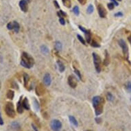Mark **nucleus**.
<instances>
[{"label": "nucleus", "mask_w": 131, "mask_h": 131, "mask_svg": "<svg viewBox=\"0 0 131 131\" xmlns=\"http://www.w3.org/2000/svg\"><path fill=\"white\" fill-rule=\"evenodd\" d=\"M34 64V61L33 58L29 55L28 54L23 52L21 55V65L25 68L30 69Z\"/></svg>", "instance_id": "nucleus-1"}, {"label": "nucleus", "mask_w": 131, "mask_h": 131, "mask_svg": "<svg viewBox=\"0 0 131 131\" xmlns=\"http://www.w3.org/2000/svg\"><path fill=\"white\" fill-rule=\"evenodd\" d=\"M5 111L6 115L10 117H15V107L12 103L11 102H8L5 106Z\"/></svg>", "instance_id": "nucleus-2"}, {"label": "nucleus", "mask_w": 131, "mask_h": 131, "mask_svg": "<svg viewBox=\"0 0 131 131\" xmlns=\"http://www.w3.org/2000/svg\"><path fill=\"white\" fill-rule=\"evenodd\" d=\"M93 62H94V65L97 71V72H100L101 71V59L100 56L97 55L96 53H93Z\"/></svg>", "instance_id": "nucleus-3"}, {"label": "nucleus", "mask_w": 131, "mask_h": 131, "mask_svg": "<svg viewBox=\"0 0 131 131\" xmlns=\"http://www.w3.org/2000/svg\"><path fill=\"white\" fill-rule=\"evenodd\" d=\"M119 45L121 47L122 51H123V53H124V55L126 58V59L128 58V47L126 45V42L123 39H120L119 40Z\"/></svg>", "instance_id": "nucleus-4"}, {"label": "nucleus", "mask_w": 131, "mask_h": 131, "mask_svg": "<svg viewBox=\"0 0 131 131\" xmlns=\"http://www.w3.org/2000/svg\"><path fill=\"white\" fill-rule=\"evenodd\" d=\"M51 128L54 131H60L62 128V124L58 120H54L51 122Z\"/></svg>", "instance_id": "nucleus-5"}, {"label": "nucleus", "mask_w": 131, "mask_h": 131, "mask_svg": "<svg viewBox=\"0 0 131 131\" xmlns=\"http://www.w3.org/2000/svg\"><path fill=\"white\" fill-rule=\"evenodd\" d=\"M104 104V100L101 97L95 96L93 98V105L94 106V108H96V106H97L100 104Z\"/></svg>", "instance_id": "nucleus-6"}, {"label": "nucleus", "mask_w": 131, "mask_h": 131, "mask_svg": "<svg viewBox=\"0 0 131 131\" xmlns=\"http://www.w3.org/2000/svg\"><path fill=\"white\" fill-rule=\"evenodd\" d=\"M68 83L71 88L75 89L77 86V81L74 76H69L68 78Z\"/></svg>", "instance_id": "nucleus-7"}, {"label": "nucleus", "mask_w": 131, "mask_h": 131, "mask_svg": "<svg viewBox=\"0 0 131 131\" xmlns=\"http://www.w3.org/2000/svg\"><path fill=\"white\" fill-rule=\"evenodd\" d=\"M97 10H98V13L99 15L102 18H104L106 16V9L102 6V5L99 4L97 6Z\"/></svg>", "instance_id": "nucleus-8"}, {"label": "nucleus", "mask_w": 131, "mask_h": 131, "mask_svg": "<svg viewBox=\"0 0 131 131\" xmlns=\"http://www.w3.org/2000/svg\"><path fill=\"white\" fill-rule=\"evenodd\" d=\"M19 7L21 10L23 12H27L28 9V1L26 0H21L19 2Z\"/></svg>", "instance_id": "nucleus-9"}, {"label": "nucleus", "mask_w": 131, "mask_h": 131, "mask_svg": "<svg viewBox=\"0 0 131 131\" xmlns=\"http://www.w3.org/2000/svg\"><path fill=\"white\" fill-rule=\"evenodd\" d=\"M45 88L42 85H39L36 88V93L38 96H41L45 93Z\"/></svg>", "instance_id": "nucleus-10"}, {"label": "nucleus", "mask_w": 131, "mask_h": 131, "mask_svg": "<svg viewBox=\"0 0 131 131\" xmlns=\"http://www.w3.org/2000/svg\"><path fill=\"white\" fill-rule=\"evenodd\" d=\"M51 77L50 75L49 74H46V75L44 76V78H43V83L46 86H50L51 84Z\"/></svg>", "instance_id": "nucleus-11"}, {"label": "nucleus", "mask_w": 131, "mask_h": 131, "mask_svg": "<svg viewBox=\"0 0 131 131\" xmlns=\"http://www.w3.org/2000/svg\"><path fill=\"white\" fill-rule=\"evenodd\" d=\"M95 109H96V115H100L101 113H102V111H103V104L96 106V108H95Z\"/></svg>", "instance_id": "nucleus-12"}, {"label": "nucleus", "mask_w": 131, "mask_h": 131, "mask_svg": "<svg viewBox=\"0 0 131 131\" xmlns=\"http://www.w3.org/2000/svg\"><path fill=\"white\" fill-rule=\"evenodd\" d=\"M22 104H23V108L25 109H26V110H29L30 109V104H29V102H28V100L27 97L24 98V100L22 102Z\"/></svg>", "instance_id": "nucleus-13"}, {"label": "nucleus", "mask_w": 131, "mask_h": 131, "mask_svg": "<svg viewBox=\"0 0 131 131\" xmlns=\"http://www.w3.org/2000/svg\"><path fill=\"white\" fill-rule=\"evenodd\" d=\"M23 104H22V102H21V100L19 101L18 104H17V112L19 113H22L23 112Z\"/></svg>", "instance_id": "nucleus-14"}, {"label": "nucleus", "mask_w": 131, "mask_h": 131, "mask_svg": "<svg viewBox=\"0 0 131 131\" xmlns=\"http://www.w3.org/2000/svg\"><path fill=\"white\" fill-rule=\"evenodd\" d=\"M12 25H13V30H15L16 33H17L19 31V29H20L19 24L17 21H13L12 22Z\"/></svg>", "instance_id": "nucleus-15"}, {"label": "nucleus", "mask_w": 131, "mask_h": 131, "mask_svg": "<svg viewBox=\"0 0 131 131\" xmlns=\"http://www.w3.org/2000/svg\"><path fill=\"white\" fill-rule=\"evenodd\" d=\"M105 54H106V55H105V59H104V65L105 66H108V64H109V63H110L109 55H108L107 51H105Z\"/></svg>", "instance_id": "nucleus-16"}, {"label": "nucleus", "mask_w": 131, "mask_h": 131, "mask_svg": "<svg viewBox=\"0 0 131 131\" xmlns=\"http://www.w3.org/2000/svg\"><path fill=\"white\" fill-rule=\"evenodd\" d=\"M85 34L86 36V40L87 41V43H90L91 42V32H90V31L89 30H86V32H85Z\"/></svg>", "instance_id": "nucleus-17"}, {"label": "nucleus", "mask_w": 131, "mask_h": 131, "mask_svg": "<svg viewBox=\"0 0 131 131\" xmlns=\"http://www.w3.org/2000/svg\"><path fill=\"white\" fill-rule=\"evenodd\" d=\"M57 64L58 65V69H59V71L61 72H63L65 71V66L63 65V63L61 62V61H58L57 62Z\"/></svg>", "instance_id": "nucleus-18"}, {"label": "nucleus", "mask_w": 131, "mask_h": 131, "mask_svg": "<svg viewBox=\"0 0 131 131\" xmlns=\"http://www.w3.org/2000/svg\"><path fill=\"white\" fill-rule=\"evenodd\" d=\"M14 96H15L14 91H12V90H8V92H7V97H8V99L12 100L13 97H14Z\"/></svg>", "instance_id": "nucleus-19"}, {"label": "nucleus", "mask_w": 131, "mask_h": 131, "mask_svg": "<svg viewBox=\"0 0 131 131\" xmlns=\"http://www.w3.org/2000/svg\"><path fill=\"white\" fill-rule=\"evenodd\" d=\"M55 48L57 51H61L62 48H63V46L62 44L60 41H56L55 43Z\"/></svg>", "instance_id": "nucleus-20"}, {"label": "nucleus", "mask_w": 131, "mask_h": 131, "mask_svg": "<svg viewBox=\"0 0 131 131\" xmlns=\"http://www.w3.org/2000/svg\"><path fill=\"white\" fill-rule=\"evenodd\" d=\"M69 120L75 126H78V121H76V118L74 117H73V116H69Z\"/></svg>", "instance_id": "nucleus-21"}, {"label": "nucleus", "mask_w": 131, "mask_h": 131, "mask_svg": "<svg viewBox=\"0 0 131 131\" xmlns=\"http://www.w3.org/2000/svg\"><path fill=\"white\" fill-rule=\"evenodd\" d=\"M40 50H41V51H42L43 54H47L48 51H49L48 48H47L46 46H41V47H40Z\"/></svg>", "instance_id": "nucleus-22"}, {"label": "nucleus", "mask_w": 131, "mask_h": 131, "mask_svg": "<svg viewBox=\"0 0 131 131\" xmlns=\"http://www.w3.org/2000/svg\"><path fill=\"white\" fill-rule=\"evenodd\" d=\"M62 1L63 2V4L67 8L71 7V0H62Z\"/></svg>", "instance_id": "nucleus-23"}, {"label": "nucleus", "mask_w": 131, "mask_h": 131, "mask_svg": "<svg viewBox=\"0 0 131 131\" xmlns=\"http://www.w3.org/2000/svg\"><path fill=\"white\" fill-rule=\"evenodd\" d=\"M126 89L128 92L131 93V82H128L126 84Z\"/></svg>", "instance_id": "nucleus-24"}, {"label": "nucleus", "mask_w": 131, "mask_h": 131, "mask_svg": "<svg viewBox=\"0 0 131 131\" xmlns=\"http://www.w3.org/2000/svg\"><path fill=\"white\" fill-rule=\"evenodd\" d=\"M34 108H35L36 111H39V103H38V101L36 100H34Z\"/></svg>", "instance_id": "nucleus-25"}, {"label": "nucleus", "mask_w": 131, "mask_h": 131, "mask_svg": "<svg viewBox=\"0 0 131 131\" xmlns=\"http://www.w3.org/2000/svg\"><path fill=\"white\" fill-rule=\"evenodd\" d=\"M23 78H24V83H25V86H26V84L28 83V80H29V76L27 74H24L23 75Z\"/></svg>", "instance_id": "nucleus-26"}, {"label": "nucleus", "mask_w": 131, "mask_h": 131, "mask_svg": "<svg viewBox=\"0 0 131 131\" xmlns=\"http://www.w3.org/2000/svg\"><path fill=\"white\" fill-rule=\"evenodd\" d=\"M73 12L76 15H79V8L78 6H75L74 8H73Z\"/></svg>", "instance_id": "nucleus-27"}, {"label": "nucleus", "mask_w": 131, "mask_h": 131, "mask_svg": "<svg viewBox=\"0 0 131 131\" xmlns=\"http://www.w3.org/2000/svg\"><path fill=\"white\" fill-rule=\"evenodd\" d=\"M93 6L89 5L88 6V8H87V12L89 14H91V13L93 12Z\"/></svg>", "instance_id": "nucleus-28"}, {"label": "nucleus", "mask_w": 131, "mask_h": 131, "mask_svg": "<svg viewBox=\"0 0 131 131\" xmlns=\"http://www.w3.org/2000/svg\"><path fill=\"white\" fill-rule=\"evenodd\" d=\"M106 98L108 99V101H112L113 100V95H112L111 93H108L107 95H106Z\"/></svg>", "instance_id": "nucleus-29"}, {"label": "nucleus", "mask_w": 131, "mask_h": 131, "mask_svg": "<svg viewBox=\"0 0 131 131\" xmlns=\"http://www.w3.org/2000/svg\"><path fill=\"white\" fill-rule=\"evenodd\" d=\"M77 37H78V40L80 41L81 43L83 44V45H86L85 44V40H84V39L80 35H79V34H78L77 35Z\"/></svg>", "instance_id": "nucleus-30"}, {"label": "nucleus", "mask_w": 131, "mask_h": 131, "mask_svg": "<svg viewBox=\"0 0 131 131\" xmlns=\"http://www.w3.org/2000/svg\"><path fill=\"white\" fill-rule=\"evenodd\" d=\"M91 46H93V47H100V45L96 42V41H95V40H93L92 42H91Z\"/></svg>", "instance_id": "nucleus-31"}, {"label": "nucleus", "mask_w": 131, "mask_h": 131, "mask_svg": "<svg viewBox=\"0 0 131 131\" xmlns=\"http://www.w3.org/2000/svg\"><path fill=\"white\" fill-rule=\"evenodd\" d=\"M7 28H8V30H13V25H12V22H10L9 23H8V25H7Z\"/></svg>", "instance_id": "nucleus-32"}, {"label": "nucleus", "mask_w": 131, "mask_h": 131, "mask_svg": "<svg viewBox=\"0 0 131 131\" xmlns=\"http://www.w3.org/2000/svg\"><path fill=\"white\" fill-rule=\"evenodd\" d=\"M114 7H115V4L113 3H110L108 4V8L109 10H113L114 8Z\"/></svg>", "instance_id": "nucleus-33"}, {"label": "nucleus", "mask_w": 131, "mask_h": 131, "mask_svg": "<svg viewBox=\"0 0 131 131\" xmlns=\"http://www.w3.org/2000/svg\"><path fill=\"white\" fill-rule=\"evenodd\" d=\"M75 73L77 74V76H78V77L79 78V79L81 80V79H82V76H81V74H80V71L78 70V69H75Z\"/></svg>", "instance_id": "nucleus-34"}, {"label": "nucleus", "mask_w": 131, "mask_h": 131, "mask_svg": "<svg viewBox=\"0 0 131 131\" xmlns=\"http://www.w3.org/2000/svg\"><path fill=\"white\" fill-rule=\"evenodd\" d=\"M58 15L59 17H63V16H66V14L65 12H63L62 10H60L58 12Z\"/></svg>", "instance_id": "nucleus-35"}, {"label": "nucleus", "mask_w": 131, "mask_h": 131, "mask_svg": "<svg viewBox=\"0 0 131 131\" xmlns=\"http://www.w3.org/2000/svg\"><path fill=\"white\" fill-rule=\"evenodd\" d=\"M59 21H60L61 24H62V25H65V19H64L63 18H62V17H61V18H60Z\"/></svg>", "instance_id": "nucleus-36"}, {"label": "nucleus", "mask_w": 131, "mask_h": 131, "mask_svg": "<svg viewBox=\"0 0 131 131\" xmlns=\"http://www.w3.org/2000/svg\"><path fill=\"white\" fill-rule=\"evenodd\" d=\"M80 3L82 5H85L86 2V0H78Z\"/></svg>", "instance_id": "nucleus-37"}, {"label": "nucleus", "mask_w": 131, "mask_h": 131, "mask_svg": "<svg viewBox=\"0 0 131 131\" xmlns=\"http://www.w3.org/2000/svg\"><path fill=\"white\" fill-rule=\"evenodd\" d=\"M115 17H122V16H123V13H122V12H117V13L115 14Z\"/></svg>", "instance_id": "nucleus-38"}, {"label": "nucleus", "mask_w": 131, "mask_h": 131, "mask_svg": "<svg viewBox=\"0 0 131 131\" xmlns=\"http://www.w3.org/2000/svg\"><path fill=\"white\" fill-rule=\"evenodd\" d=\"M4 124V121H3V119L1 117V115L0 114V125H3Z\"/></svg>", "instance_id": "nucleus-39"}, {"label": "nucleus", "mask_w": 131, "mask_h": 131, "mask_svg": "<svg viewBox=\"0 0 131 131\" xmlns=\"http://www.w3.org/2000/svg\"><path fill=\"white\" fill-rule=\"evenodd\" d=\"M79 28L80 29V30H82L83 32H86V30H85L83 27H82V26H79Z\"/></svg>", "instance_id": "nucleus-40"}, {"label": "nucleus", "mask_w": 131, "mask_h": 131, "mask_svg": "<svg viewBox=\"0 0 131 131\" xmlns=\"http://www.w3.org/2000/svg\"><path fill=\"white\" fill-rule=\"evenodd\" d=\"M54 3L55 4L56 7L57 8H60V6H59V5H58V4L57 3V1H54Z\"/></svg>", "instance_id": "nucleus-41"}, {"label": "nucleus", "mask_w": 131, "mask_h": 131, "mask_svg": "<svg viewBox=\"0 0 131 131\" xmlns=\"http://www.w3.org/2000/svg\"><path fill=\"white\" fill-rule=\"evenodd\" d=\"M111 1H112L113 2V4H115V6L119 5V4H118V3H117V2L116 1V0H111Z\"/></svg>", "instance_id": "nucleus-42"}, {"label": "nucleus", "mask_w": 131, "mask_h": 131, "mask_svg": "<svg viewBox=\"0 0 131 131\" xmlns=\"http://www.w3.org/2000/svg\"><path fill=\"white\" fill-rule=\"evenodd\" d=\"M32 128H34V131H37V129H36V128L35 126H34V124H32Z\"/></svg>", "instance_id": "nucleus-43"}, {"label": "nucleus", "mask_w": 131, "mask_h": 131, "mask_svg": "<svg viewBox=\"0 0 131 131\" xmlns=\"http://www.w3.org/2000/svg\"><path fill=\"white\" fill-rule=\"evenodd\" d=\"M128 41L130 42V43L131 44V35H130L128 36Z\"/></svg>", "instance_id": "nucleus-44"}, {"label": "nucleus", "mask_w": 131, "mask_h": 131, "mask_svg": "<svg viewBox=\"0 0 131 131\" xmlns=\"http://www.w3.org/2000/svg\"><path fill=\"white\" fill-rule=\"evenodd\" d=\"M31 1H32V0H27V1H28V2H30Z\"/></svg>", "instance_id": "nucleus-45"}, {"label": "nucleus", "mask_w": 131, "mask_h": 131, "mask_svg": "<svg viewBox=\"0 0 131 131\" xmlns=\"http://www.w3.org/2000/svg\"><path fill=\"white\" fill-rule=\"evenodd\" d=\"M0 89H1V82H0Z\"/></svg>", "instance_id": "nucleus-46"}, {"label": "nucleus", "mask_w": 131, "mask_h": 131, "mask_svg": "<svg viewBox=\"0 0 131 131\" xmlns=\"http://www.w3.org/2000/svg\"><path fill=\"white\" fill-rule=\"evenodd\" d=\"M117 1H121V0H117Z\"/></svg>", "instance_id": "nucleus-47"}, {"label": "nucleus", "mask_w": 131, "mask_h": 131, "mask_svg": "<svg viewBox=\"0 0 131 131\" xmlns=\"http://www.w3.org/2000/svg\"></svg>", "instance_id": "nucleus-48"}, {"label": "nucleus", "mask_w": 131, "mask_h": 131, "mask_svg": "<svg viewBox=\"0 0 131 131\" xmlns=\"http://www.w3.org/2000/svg\"></svg>", "instance_id": "nucleus-49"}]
</instances>
